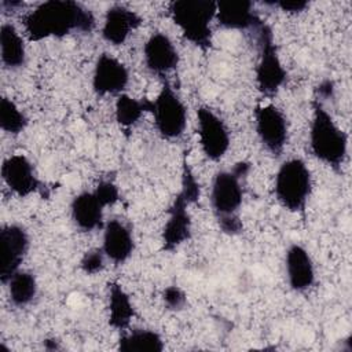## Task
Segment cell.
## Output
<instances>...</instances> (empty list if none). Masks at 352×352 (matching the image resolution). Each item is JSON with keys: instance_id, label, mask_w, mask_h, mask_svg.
<instances>
[{"instance_id": "1", "label": "cell", "mask_w": 352, "mask_h": 352, "mask_svg": "<svg viewBox=\"0 0 352 352\" xmlns=\"http://www.w3.org/2000/svg\"><path fill=\"white\" fill-rule=\"evenodd\" d=\"M94 28L92 11L73 0H47L23 18V30L29 41L60 38L72 33L88 34Z\"/></svg>"}, {"instance_id": "2", "label": "cell", "mask_w": 352, "mask_h": 352, "mask_svg": "<svg viewBox=\"0 0 352 352\" xmlns=\"http://www.w3.org/2000/svg\"><path fill=\"white\" fill-rule=\"evenodd\" d=\"M250 165L241 161L230 170H220L214 175L210 187V206L219 228L227 235L242 232V221L238 214L243 202L242 179L249 173Z\"/></svg>"}, {"instance_id": "3", "label": "cell", "mask_w": 352, "mask_h": 352, "mask_svg": "<svg viewBox=\"0 0 352 352\" xmlns=\"http://www.w3.org/2000/svg\"><path fill=\"white\" fill-rule=\"evenodd\" d=\"M309 148L318 161L334 170L341 169L348 154V135L316 98L312 100Z\"/></svg>"}, {"instance_id": "4", "label": "cell", "mask_w": 352, "mask_h": 352, "mask_svg": "<svg viewBox=\"0 0 352 352\" xmlns=\"http://www.w3.org/2000/svg\"><path fill=\"white\" fill-rule=\"evenodd\" d=\"M172 22L183 37L202 51L212 45V21L216 18V1L175 0L169 4Z\"/></svg>"}, {"instance_id": "5", "label": "cell", "mask_w": 352, "mask_h": 352, "mask_svg": "<svg viewBox=\"0 0 352 352\" xmlns=\"http://www.w3.org/2000/svg\"><path fill=\"white\" fill-rule=\"evenodd\" d=\"M312 192V175L301 158H290L280 164L275 175L274 194L287 210L304 212Z\"/></svg>"}, {"instance_id": "6", "label": "cell", "mask_w": 352, "mask_h": 352, "mask_svg": "<svg viewBox=\"0 0 352 352\" xmlns=\"http://www.w3.org/2000/svg\"><path fill=\"white\" fill-rule=\"evenodd\" d=\"M256 43L258 50V60L254 69V80L258 92L264 96H274L285 85L287 80L272 29L267 23H261L256 30Z\"/></svg>"}, {"instance_id": "7", "label": "cell", "mask_w": 352, "mask_h": 352, "mask_svg": "<svg viewBox=\"0 0 352 352\" xmlns=\"http://www.w3.org/2000/svg\"><path fill=\"white\" fill-rule=\"evenodd\" d=\"M150 114L154 118L157 132L164 139L175 140L184 133L187 126V107L166 78L162 81V87L153 100Z\"/></svg>"}, {"instance_id": "8", "label": "cell", "mask_w": 352, "mask_h": 352, "mask_svg": "<svg viewBox=\"0 0 352 352\" xmlns=\"http://www.w3.org/2000/svg\"><path fill=\"white\" fill-rule=\"evenodd\" d=\"M256 135L264 147L274 157H279L289 139V125L285 113L275 104H260L254 109Z\"/></svg>"}, {"instance_id": "9", "label": "cell", "mask_w": 352, "mask_h": 352, "mask_svg": "<svg viewBox=\"0 0 352 352\" xmlns=\"http://www.w3.org/2000/svg\"><path fill=\"white\" fill-rule=\"evenodd\" d=\"M197 133L202 154L210 161H220L226 157L231 138L226 122L210 107L197 109Z\"/></svg>"}, {"instance_id": "10", "label": "cell", "mask_w": 352, "mask_h": 352, "mask_svg": "<svg viewBox=\"0 0 352 352\" xmlns=\"http://www.w3.org/2000/svg\"><path fill=\"white\" fill-rule=\"evenodd\" d=\"M0 280L6 285L21 270V264L29 252L30 241L28 231L21 224H4L0 230Z\"/></svg>"}, {"instance_id": "11", "label": "cell", "mask_w": 352, "mask_h": 352, "mask_svg": "<svg viewBox=\"0 0 352 352\" xmlns=\"http://www.w3.org/2000/svg\"><path fill=\"white\" fill-rule=\"evenodd\" d=\"M129 84L128 67L116 56L102 54L92 72V89L98 96H118Z\"/></svg>"}, {"instance_id": "12", "label": "cell", "mask_w": 352, "mask_h": 352, "mask_svg": "<svg viewBox=\"0 0 352 352\" xmlns=\"http://www.w3.org/2000/svg\"><path fill=\"white\" fill-rule=\"evenodd\" d=\"M191 204L177 192L168 208V219L164 224L161 232V243L162 250L173 252L184 242H187L191 236V216L188 213V206Z\"/></svg>"}, {"instance_id": "13", "label": "cell", "mask_w": 352, "mask_h": 352, "mask_svg": "<svg viewBox=\"0 0 352 352\" xmlns=\"http://www.w3.org/2000/svg\"><path fill=\"white\" fill-rule=\"evenodd\" d=\"M143 60L147 70L162 80L179 66V52L172 40L161 33H153L143 45Z\"/></svg>"}, {"instance_id": "14", "label": "cell", "mask_w": 352, "mask_h": 352, "mask_svg": "<svg viewBox=\"0 0 352 352\" xmlns=\"http://www.w3.org/2000/svg\"><path fill=\"white\" fill-rule=\"evenodd\" d=\"M1 179L4 184L18 197L25 198L41 188L32 162L22 154L10 155L3 161Z\"/></svg>"}, {"instance_id": "15", "label": "cell", "mask_w": 352, "mask_h": 352, "mask_svg": "<svg viewBox=\"0 0 352 352\" xmlns=\"http://www.w3.org/2000/svg\"><path fill=\"white\" fill-rule=\"evenodd\" d=\"M285 271L287 283L296 293L309 290L315 283V265L309 252L298 243H293L285 253Z\"/></svg>"}, {"instance_id": "16", "label": "cell", "mask_w": 352, "mask_h": 352, "mask_svg": "<svg viewBox=\"0 0 352 352\" xmlns=\"http://www.w3.org/2000/svg\"><path fill=\"white\" fill-rule=\"evenodd\" d=\"M142 25V16L121 4L111 6L103 19L102 37L111 45H122L129 36Z\"/></svg>"}, {"instance_id": "17", "label": "cell", "mask_w": 352, "mask_h": 352, "mask_svg": "<svg viewBox=\"0 0 352 352\" xmlns=\"http://www.w3.org/2000/svg\"><path fill=\"white\" fill-rule=\"evenodd\" d=\"M217 23L230 30H256L261 23V18L254 10V4L248 0L216 1Z\"/></svg>"}, {"instance_id": "18", "label": "cell", "mask_w": 352, "mask_h": 352, "mask_svg": "<svg viewBox=\"0 0 352 352\" xmlns=\"http://www.w3.org/2000/svg\"><path fill=\"white\" fill-rule=\"evenodd\" d=\"M102 250L107 260L116 265L126 263L135 250V241L131 230L118 219H111L103 226Z\"/></svg>"}, {"instance_id": "19", "label": "cell", "mask_w": 352, "mask_h": 352, "mask_svg": "<svg viewBox=\"0 0 352 352\" xmlns=\"http://www.w3.org/2000/svg\"><path fill=\"white\" fill-rule=\"evenodd\" d=\"M104 205L92 191H81L70 202V217L73 224L82 232L103 228Z\"/></svg>"}, {"instance_id": "20", "label": "cell", "mask_w": 352, "mask_h": 352, "mask_svg": "<svg viewBox=\"0 0 352 352\" xmlns=\"http://www.w3.org/2000/svg\"><path fill=\"white\" fill-rule=\"evenodd\" d=\"M0 58L8 70L21 69L26 63L25 41L12 23H3L0 28Z\"/></svg>"}, {"instance_id": "21", "label": "cell", "mask_w": 352, "mask_h": 352, "mask_svg": "<svg viewBox=\"0 0 352 352\" xmlns=\"http://www.w3.org/2000/svg\"><path fill=\"white\" fill-rule=\"evenodd\" d=\"M109 324L116 330H126L135 316V308L129 294L118 282L109 283Z\"/></svg>"}, {"instance_id": "22", "label": "cell", "mask_w": 352, "mask_h": 352, "mask_svg": "<svg viewBox=\"0 0 352 352\" xmlns=\"http://www.w3.org/2000/svg\"><path fill=\"white\" fill-rule=\"evenodd\" d=\"M153 109V100L143 98V99H136L131 95L121 94L117 96L116 104H114V117L117 124L125 129L129 131L133 128L140 118L151 113Z\"/></svg>"}, {"instance_id": "23", "label": "cell", "mask_w": 352, "mask_h": 352, "mask_svg": "<svg viewBox=\"0 0 352 352\" xmlns=\"http://www.w3.org/2000/svg\"><path fill=\"white\" fill-rule=\"evenodd\" d=\"M164 346V340L155 330L132 329L120 337L117 349L121 352H161Z\"/></svg>"}, {"instance_id": "24", "label": "cell", "mask_w": 352, "mask_h": 352, "mask_svg": "<svg viewBox=\"0 0 352 352\" xmlns=\"http://www.w3.org/2000/svg\"><path fill=\"white\" fill-rule=\"evenodd\" d=\"M6 285L11 304L18 308L29 305L37 294L36 276L29 271H16Z\"/></svg>"}, {"instance_id": "25", "label": "cell", "mask_w": 352, "mask_h": 352, "mask_svg": "<svg viewBox=\"0 0 352 352\" xmlns=\"http://www.w3.org/2000/svg\"><path fill=\"white\" fill-rule=\"evenodd\" d=\"M28 117L25 113L8 98L0 100V128L6 133L19 135L28 126Z\"/></svg>"}, {"instance_id": "26", "label": "cell", "mask_w": 352, "mask_h": 352, "mask_svg": "<svg viewBox=\"0 0 352 352\" xmlns=\"http://www.w3.org/2000/svg\"><path fill=\"white\" fill-rule=\"evenodd\" d=\"M179 192L192 205L195 202H198L199 195H201V186L192 172V169L190 168V165L187 164L186 158L183 160V166H182V180H180V190Z\"/></svg>"}, {"instance_id": "27", "label": "cell", "mask_w": 352, "mask_h": 352, "mask_svg": "<svg viewBox=\"0 0 352 352\" xmlns=\"http://www.w3.org/2000/svg\"><path fill=\"white\" fill-rule=\"evenodd\" d=\"M106 256L100 249H91L84 253V256L80 260V268L87 275H95L100 272L104 268Z\"/></svg>"}, {"instance_id": "28", "label": "cell", "mask_w": 352, "mask_h": 352, "mask_svg": "<svg viewBox=\"0 0 352 352\" xmlns=\"http://www.w3.org/2000/svg\"><path fill=\"white\" fill-rule=\"evenodd\" d=\"M162 301L170 311H180L187 304V296L184 290L176 285H170L162 292Z\"/></svg>"}, {"instance_id": "29", "label": "cell", "mask_w": 352, "mask_h": 352, "mask_svg": "<svg viewBox=\"0 0 352 352\" xmlns=\"http://www.w3.org/2000/svg\"><path fill=\"white\" fill-rule=\"evenodd\" d=\"M104 206H111L120 199V190L111 180H102L94 190Z\"/></svg>"}, {"instance_id": "30", "label": "cell", "mask_w": 352, "mask_h": 352, "mask_svg": "<svg viewBox=\"0 0 352 352\" xmlns=\"http://www.w3.org/2000/svg\"><path fill=\"white\" fill-rule=\"evenodd\" d=\"M264 4L278 7L280 11L287 14H300L309 7V3L307 0H272L264 1Z\"/></svg>"}, {"instance_id": "31", "label": "cell", "mask_w": 352, "mask_h": 352, "mask_svg": "<svg viewBox=\"0 0 352 352\" xmlns=\"http://www.w3.org/2000/svg\"><path fill=\"white\" fill-rule=\"evenodd\" d=\"M316 92H318V96H316L318 99H319V98L327 99V98H330V96L333 95V92H334V85H333V82H331L330 80H324V81H322V82L318 85Z\"/></svg>"}, {"instance_id": "32", "label": "cell", "mask_w": 352, "mask_h": 352, "mask_svg": "<svg viewBox=\"0 0 352 352\" xmlns=\"http://www.w3.org/2000/svg\"><path fill=\"white\" fill-rule=\"evenodd\" d=\"M0 7L3 11H14L19 7H23V3L22 1H10V0H3L0 3Z\"/></svg>"}, {"instance_id": "33", "label": "cell", "mask_w": 352, "mask_h": 352, "mask_svg": "<svg viewBox=\"0 0 352 352\" xmlns=\"http://www.w3.org/2000/svg\"><path fill=\"white\" fill-rule=\"evenodd\" d=\"M44 348L48 349V351H55V349H59L60 346L58 345L56 340H45L44 341Z\"/></svg>"}]
</instances>
